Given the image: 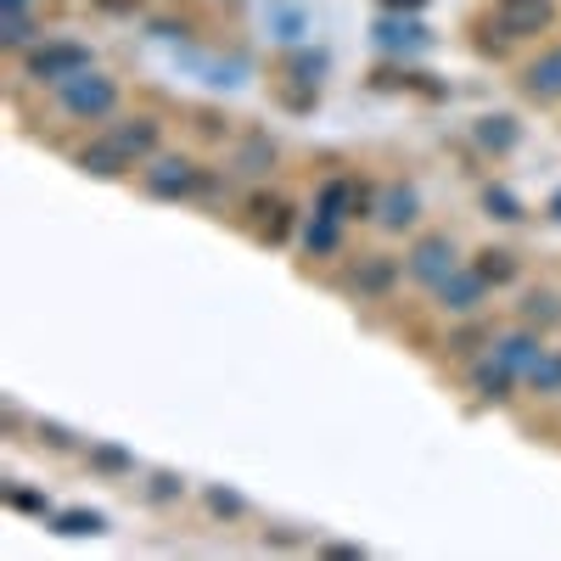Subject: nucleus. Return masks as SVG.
<instances>
[{
	"label": "nucleus",
	"mask_w": 561,
	"mask_h": 561,
	"mask_svg": "<svg viewBox=\"0 0 561 561\" xmlns=\"http://www.w3.org/2000/svg\"><path fill=\"white\" fill-rule=\"evenodd\" d=\"M118 79L113 73H102V68H84L79 79H68V84H57V107L68 113V118H79V124H107L113 113H118Z\"/></svg>",
	"instance_id": "nucleus-1"
},
{
	"label": "nucleus",
	"mask_w": 561,
	"mask_h": 561,
	"mask_svg": "<svg viewBox=\"0 0 561 561\" xmlns=\"http://www.w3.org/2000/svg\"><path fill=\"white\" fill-rule=\"evenodd\" d=\"M84 68H96V51H90L84 39H39L34 51H28V62H23V73L34 84H45V90L79 79Z\"/></svg>",
	"instance_id": "nucleus-2"
},
{
	"label": "nucleus",
	"mask_w": 561,
	"mask_h": 561,
	"mask_svg": "<svg viewBox=\"0 0 561 561\" xmlns=\"http://www.w3.org/2000/svg\"><path fill=\"white\" fill-rule=\"evenodd\" d=\"M140 192L158 197V203H185V197L203 192V169H197V158L158 152L152 163H140Z\"/></svg>",
	"instance_id": "nucleus-3"
},
{
	"label": "nucleus",
	"mask_w": 561,
	"mask_h": 561,
	"mask_svg": "<svg viewBox=\"0 0 561 561\" xmlns=\"http://www.w3.org/2000/svg\"><path fill=\"white\" fill-rule=\"evenodd\" d=\"M314 214H325V219H370L377 214V192H370L365 180H354V174H325L320 180V192H314Z\"/></svg>",
	"instance_id": "nucleus-4"
},
{
	"label": "nucleus",
	"mask_w": 561,
	"mask_h": 561,
	"mask_svg": "<svg viewBox=\"0 0 561 561\" xmlns=\"http://www.w3.org/2000/svg\"><path fill=\"white\" fill-rule=\"evenodd\" d=\"M449 270H460V248H455V237H444V230H427V237H415V242H410V253H404V275L415 280V287H427V293H433Z\"/></svg>",
	"instance_id": "nucleus-5"
},
{
	"label": "nucleus",
	"mask_w": 561,
	"mask_h": 561,
	"mask_svg": "<svg viewBox=\"0 0 561 561\" xmlns=\"http://www.w3.org/2000/svg\"><path fill=\"white\" fill-rule=\"evenodd\" d=\"M433 304H438L449 320H472V314H483V304H489V280H483L472 264H460V270H449L438 287H433Z\"/></svg>",
	"instance_id": "nucleus-6"
},
{
	"label": "nucleus",
	"mask_w": 561,
	"mask_h": 561,
	"mask_svg": "<svg viewBox=\"0 0 561 561\" xmlns=\"http://www.w3.org/2000/svg\"><path fill=\"white\" fill-rule=\"evenodd\" d=\"M556 23V0H494V28L505 39H539Z\"/></svg>",
	"instance_id": "nucleus-7"
},
{
	"label": "nucleus",
	"mask_w": 561,
	"mask_h": 561,
	"mask_svg": "<svg viewBox=\"0 0 561 561\" xmlns=\"http://www.w3.org/2000/svg\"><path fill=\"white\" fill-rule=\"evenodd\" d=\"M107 135H113V147L140 169V163H152L158 158V140H163V124L152 118V113H135V118H118V124H107Z\"/></svg>",
	"instance_id": "nucleus-8"
},
{
	"label": "nucleus",
	"mask_w": 561,
	"mask_h": 561,
	"mask_svg": "<svg viewBox=\"0 0 561 561\" xmlns=\"http://www.w3.org/2000/svg\"><path fill=\"white\" fill-rule=\"evenodd\" d=\"M377 219L388 237H404V230H415V219H421V192L415 185H404V180H388L382 192H377Z\"/></svg>",
	"instance_id": "nucleus-9"
},
{
	"label": "nucleus",
	"mask_w": 561,
	"mask_h": 561,
	"mask_svg": "<svg viewBox=\"0 0 561 561\" xmlns=\"http://www.w3.org/2000/svg\"><path fill=\"white\" fill-rule=\"evenodd\" d=\"M489 354H494L505 370H517V377H528V365L545 354V332H534V325H511V332H494Z\"/></svg>",
	"instance_id": "nucleus-10"
},
{
	"label": "nucleus",
	"mask_w": 561,
	"mask_h": 561,
	"mask_svg": "<svg viewBox=\"0 0 561 561\" xmlns=\"http://www.w3.org/2000/svg\"><path fill=\"white\" fill-rule=\"evenodd\" d=\"M73 163H79L84 174H96V180H124V174L135 169V163L113 147V135H107V129H102V135H90L84 147L73 152Z\"/></svg>",
	"instance_id": "nucleus-11"
},
{
	"label": "nucleus",
	"mask_w": 561,
	"mask_h": 561,
	"mask_svg": "<svg viewBox=\"0 0 561 561\" xmlns=\"http://www.w3.org/2000/svg\"><path fill=\"white\" fill-rule=\"evenodd\" d=\"M466 382H472V399H478V404H511V393H517L523 377H517V370H505V365L489 354V359L472 365V377H466Z\"/></svg>",
	"instance_id": "nucleus-12"
},
{
	"label": "nucleus",
	"mask_w": 561,
	"mask_h": 561,
	"mask_svg": "<svg viewBox=\"0 0 561 561\" xmlns=\"http://www.w3.org/2000/svg\"><path fill=\"white\" fill-rule=\"evenodd\" d=\"M523 90L534 102H561V45H545V51L523 68Z\"/></svg>",
	"instance_id": "nucleus-13"
},
{
	"label": "nucleus",
	"mask_w": 561,
	"mask_h": 561,
	"mask_svg": "<svg viewBox=\"0 0 561 561\" xmlns=\"http://www.w3.org/2000/svg\"><path fill=\"white\" fill-rule=\"evenodd\" d=\"M399 275H404V264H399V259H382V253H377V259H365V264L354 270L348 293H354V298H388Z\"/></svg>",
	"instance_id": "nucleus-14"
},
{
	"label": "nucleus",
	"mask_w": 561,
	"mask_h": 561,
	"mask_svg": "<svg viewBox=\"0 0 561 561\" xmlns=\"http://www.w3.org/2000/svg\"><path fill=\"white\" fill-rule=\"evenodd\" d=\"M472 135H478V147L494 152V158H505V152L523 140V129H517V118H511V113H489V118H478Z\"/></svg>",
	"instance_id": "nucleus-15"
},
{
	"label": "nucleus",
	"mask_w": 561,
	"mask_h": 561,
	"mask_svg": "<svg viewBox=\"0 0 561 561\" xmlns=\"http://www.w3.org/2000/svg\"><path fill=\"white\" fill-rule=\"evenodd\" d=\"M51 534H62V539H96V534H107V517H102V511H84V505L51 511Z\"/></svg>",
	"instance_id": "nucleus-16"
},
{
	"label": "nucleus",
	"mask_w": 561,
	"mask_h": 561,
	"mask_svg": "<svg viewBox=\"0 0 561 561\" xmlns=\"http://www.w3.org/2000/svg\"><path fill=\"white\" fill-rule=\"evenodd\" d=\"M517 314H523V325H534V332H550V325H561V298L550 287H534V293H523Z\"/></svg>",
	"instance_id": "nucleus-17"
},
{
	"label": "nucleus",
	"mask_w": 561,
	"mask_h": 561,
	"mask_svg": "<svg viewBox=\"0 0 561 561\" xmlns=\"http://www.w3.org/2000/svg\"><path fill=\"white\" fill-rule=\"evenodd\" d=\"M523 388H528V393H539V399H561V348H545V354L528 365Z\"/></svg>",
	"instance_id": "nucleus-18"
},
{
	"label": "nucleus",
	"mask_w": 561,
	"mask_h": 561,
	"mask_svg": "<svg viewBox=\"0 0 561 561\" xmlns=\"http://www.w3.org/2000/svg\"><path fill=\"white\" fill-rule=\"evenodd\" d=\"M337 248H343V219L314 214V219L304 225V253H309V259H332Z\"/></svg>",
	"instance_id": "nucleus-19"
},
{
	"label": "nucleus",
	"mask_w": 561,
	"mask_h": 561,
	"mask_svg": "<svg viewBox=\"0 0 561 561\" xmlns=\"http://www.w3.org/2000/svg\"><path fill=\"white\" fill-rule=\"evenodd\" d=\"M45 34H39V23H34V12H0V45L7 51H34Z\"/></svg>",
	"instance_id": "nucleus-20"
},
{
	"label": "nucleus",
	"mask_w": 561,
	"mask_h": 561,
	"mask_svg": "<svg viewBox=\"0 0 561 561\" xmlns=\"http://www.w3.org/2000/svg\"><path fill=\"white\" fill-rule=\"evenodd\" d=\"M377 45H388V51H421V45H427V28H421V23H399V18H382V23H377Z\"/></svg>",
	"instance_id": "nucleus-21"
},
{
	"label": "nucleus",
	"mask_w": 561,
	"mask_h": 561,
	"mask_svg": "<svg viewBox=\"0 0 561 561\" xmlns=\"http://www.w3.org/2000/svg\"><path fill=\"white\" fill-rule=\"evenodd\" d=\"M472 270L489 280V287H511V280H517V259H511L505 248H483V253L472 259Z\"/></svg>",
	"instance_id": "nucleus-22"
},
{
	"label": "nucleus",
	"mask_w": 561,
	"mask_h": 561,
	"mask_svg": "<svg viewBox=\"0 0 561 561\" xmlns=\"http://www.w3.org/2000/svg\"><path fill=\"white\" fill-rule=\"evenodd\" d=\"M90 466H96L102 478H129L135 472V455L118 449V444H90Z\"/></svg>",
	"instance_id": "nucleus-23"
},
{
	"label": "nucleus",
	"mask_w": 561,
	"mask_h": 561,
	"mask_svg": "<svg viewBox=\"0 0 561 561\" xmlns=\"http://www.w3.org/2000/svg\"><path fill=\"white\" fill-rule=\"evenodd\" d=\"M483 337H494V332H489V325H483V314H472V325H460V332H455V337H449L444 348H449V359H472Z\"/></svg>",
	"instance_id": "nucleus-24"
},
{
	"label": "nucleus",
	"mask_w": 561,
	"mask_h": 561,
	"mask_svg": "<svg viewBox=\"0 0 561 561\" xmlns=\"http://www.w3.org/2000/svg\"><path fill=\"white\" fill-rule=\"evenodd\" d=\"M7 505L12 511H23V517H39V523H51V500H45V494H34V489H18V483H7Z\"/></svg>",
	"instance_id": "nucleus-25"
},
{
	"label": "nucleus",
	"mask_w": 561,
	"mask_h": 561,
	"mask_svg": "<svg viewBox=\"0 0 561 561\" xmlns=\"http://www.w3.org/2000/svg\"><path fill=\"white\" fill-rule=\"evenodd\" d=\"M483 208H489V214H494L500 225H517V219H523V203L511 197L505 185H483Z\"/></svg>",
	"instance_id": "nucleus-26"
},
{
	"label": "nucleus",
	"mask_w": 561,
	"mask_h": 561,
	"mask_svg": "<svg viewBox=\"0 0 561 561\" xmlns=\"http://www.w3.org/2000/svg\"><path fill=\"white\" fill-rule=\"evenodd\" d=\"M275 163V140L270 135H253L248 147H242V174H264Z\"/></svg>",
	"instance_id": "nucleus-27"
},
{
	"label": "nucleus",
	"mask_w": 561,
	"mask_h": 561,
	"mask_svg": "<svg viewBox=\"0 0 561 561\" xmlns=\"http://www.w3.org/2000/svg\"><path fill=\"white\" fill-rule=\"evenodd\" d=\"M287 73H298V84H320L325 51H298V57H287Z\"/></svg>",
	"instance_id": "nucleus-28"
},
{
	"label": "nucleus",
	"mask_w": 561,
	"mask_h": 561,
	"mask_svg": "<svg viewBox=\"0 0 561 561\" xmlns=\"http://www.w3.org/2000/svg\"><path fill=\"white\" fill-rule=\"evenodd\" d=\"M208 511L214 517H248V500L237 489H208Z\"/></svg>",
	"instance_id": "nucleus-29"
},
{
	"label": "nucleus",
	"mask_w": 561,
	"mask_h": 561,
	"mask_svg": "<svg viewBox=\"0 0 561 561\" xmlns=\"http://www.w3.org/2000/svg\"><path fill=\"white\" fill-rule=\"evenodd\" d=\"M185 494V483L174 478V472H152V483H147V500L152 505H169V500H180Z\"/></svg>",
	"instance_id": "nucleus-30"
},
{
	"label": "nucleus",
	"mask_w": 561,
	"mask_h": 561,
	"mask_svg": "<svg viewBox=\"0 0 561 561\" xmlns=\"http://www.w3.org/2000/svg\"><path fill=\"white\" fill-rule=\"evenodd\" d=\"M34 433H39V444H45V449H73V433L62 427V421H39Z\"/></svg>",
	"instance_id": "nucleus-31"
},
{
	"label": "nucleus",
	"mask_w": 561,
	"mask_h": 561,
	"mask_svg": "<svg viewBox=\"0 0 561 561\" xmlns=\"http://www.w3.org/2000/svg\"><path fill=\"white\" fill-rule=\"evenodd\" d=\"M325 556H348V561H359L365 550H359V545H325Z\"/></svg>",
	"instance_id": "nucleus-32"
},
{
	"label": "nucleus",
	"mask_w": 561,
	"mask_h": 561,
	"mask_svg": "<svg viewBox=\"0 0 561 561\" xmlns=\"http://www.w3.org/2000/svg\"><path fill=\"white\" fill-rule=\"evenodd\" d=\"M545 214H550V219L561 225V185H556V192H550V203H545Z\"/></svg>",
	"instance_id": "nucleus-33"
},
{
	"label": "nucleus",
	"mask_w": 561,
	"mask_h": 561,
	"mask_svg": "<svg viewBox=\"0 0 561 561\" xmlns=\"http://www.w3.org/2000/svg\"><path fill=\"white\" fill-rule=\"evenodd\" d=\"M0 12H34V0H0Z\"/></svg>",
	"instance_id": "nucleus-34"
},
{
	"label": "nucleus",
	"mask_w": 561,
	"mask_h": 561,
	"mask_svg": "<svg viewBox=\"0 0 561 561\" xmlns=\"http://www.w3.org/2000/svg\"><path fill=\"white\" fill-rule=\"evenodd\" d=\"M388 7H410V12H421V7H427V0H388Z\"/></svg>",
	"instance_id": "nucleus-35"
}]
</instances>
